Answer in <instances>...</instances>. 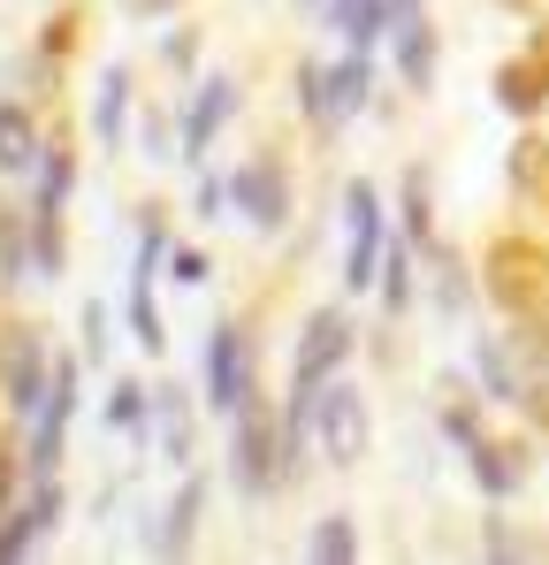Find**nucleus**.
Masks as SVG:
<instances>
[{"instance_id":"obj_1","label":"nucleus","mask_w":549,"mask_h":565,"mask_svg":"<svg viewBox=\"0 0 549 565\" xmlns=\"http://www.w3.org/2000/svg\"><path fill=\"white\" fill-rule=\"evenodd\" d=\"M435 428L458 451L465 481L488 497V504H512L527 481H535V444L527 436H496L488 428V397L473 375H443V397H435Z\"/></svg>"},{"instance_id":"obj_2","label":"nucleus","mask_w":549,"mask_h":565,"mask_svg":"<svg viewBox=\"0 0 549 565\" xmlns=\"http://www.w3.org/2000/svg\"><path fill=\"white\" fill-rule=\"evenodd\" d=\"M465 375L481 382L488 405L519 413L535 436H549V321H504V329H473Z\"/></svg>"},{"instance_id":"obj_3","label":"nucleus","mask_w":549,"mask_h":565,"mask_svg":"<svg viewBox=\"0 0 549 565\" xmlns=\"http://www.w3.org/2000/svg\"><path fill=\"white\" fill-rule=\"evenodd\" d=\"M481 298L496 321H549V237L496 230L481 245Z\"/></svg>"},{"instance_id":"obj_4","label":"nucleus","mask_w":549,"mask_h":565,"mask_svg":"<svg viewBox=\"0 0 549 565\" xmlns=\"http://www.w3.org/2000/svg\"><path fill=\"white\" fill-rule=\"evenodd\" d=\"M245 397H260V337H252L245 313H214L206 352H198V405L214 420H229Z\"/></svg>"},{"instance_id":"obj_5","label":"nucleus","mask_w":549,"mask_h":565,"mask_svg":"<svg viewBox=\"0 0 549 565\" xmlns=\"http://www.w3.org/2000/svg\"><path fill=\"white\" fill-rule=\"evenodd\" d=\"M336 214H344V298H374L381 253H389V237H397V222H389V206H381V184H374V177H344Z\"/></svg>"},{"instance_id":"obj_6","label":"nucleus","mask_w":549,"mask_h":565,"mask_svg":"<svg viewBox=\"0 0 549 565\" xmlns=\"http://www.w3.org/2000/svg\"><path fill=\"white\" fill-rule=\"evenodd\" d=\"M222 428H229V497H237V504H268V497H282V451H274L268 390L245 397Z\"/></svg>"},{"instance_id":"obj_7","label":"nucleus","mask_w":549,"mask_h":565,"mask_svg":"<svg viewBox=\"0 0 549 565\" xmlns=\"http://www.w3.org/2000/svg\"><path fill=\"white\" fill-rule=\"evenodd\" d=\"M359 313H352V298H329V306H313L305 321H298V337H290V390H321L329 375H344L352 360H359Z\"/></svg>"},{"instance_id":"obj_8","label":"nucleus","mask_w":549,"mask_h":565,"mask_svg":"<svg viewBox=\"0 0 549 565\" xmlns=\"http://www.w3.org/2000/svg\"><path fill=\"white\" fill-rule=\"evenodd\" d=\"M313 444H321V467L329 473L366 467V451H374V405H366V390L352 382V367L313 390Z\"/></svg>"},{"instance_id":"obj_9","label":"nucleus","mask_w":549,"mask_h":565,"mask_svg":"<svg viewBox=\"0 0 549 565\" xmlns=\"http://www.w3.org/2000/svg\"><path fill=\"white\" fill-rule=\"evenodd\" d=\"M245 115V77L237 70H206V77H191V93L176 107V161L183 169H206L214 161V146H222V130Z\"/></svg>"},{"instance_id":"obj_10","label":"nucleus","mask_w":549,"mask_h":565,"mask_svg":"<svg viewBox=\"0 0 549 565\" xmlns=\"http://www.w3.org/2000/svg\"><path fill=\"white\" fill-rule=\"evenodd\" d=\"M229 206H237V222H245L252 237H282V230H290V214H298V184H290V169H282L274 146L245 153V161L229 169Z\"/></svg>"},{"instance_id":"obj_11","label":"nucleus","mask_w":549,"mask_h":565,"mask_svg":"<svg viewBox=\"0 0 549 565\" xmlns=\"http://www.w3.org/2000/svg\"><path fill=\"white\" fill-rule=\"evenodd\" d=\"M77 397H85V352H54L46 405L23 420V459H31V473H62V459H69V420H77Z\"/></svg>"},{"instance_id":"obj_12","label":"nucleus","mask_w":549,"mask_h":565,"mask_svg":"<svg viewBox=\"0 0 549 565\" xmlns=\"http://www.w3.org/2000/svg\"><path fill=\"white\" fill-rule=\"evenodd\" d=\"M46 382H54V344H46V329L0 321V413H8L15 428L46 405Z\"/></svg>"},{"instance_id":"obj_13","label":"nucleus","mask_w":549,"mask_h":565,"mask_svg":"<svg viewBox=\"0 0 549 565\" xmlns=\"http://www.w3.org/2000/svg\"><path fill=\"white\" fill-rule=\"evenodd\" d=\"M62 512H69V489H62V473H31V489L0 512V565L31 558L39 543H54V527H62Z\"/></svg>"},{"instance_id":"obj_14","label":"nucleus","mask_w":549,"mask_h":565,"mask_svg":"<svg viewBox=\"0 0 549 565\" xmlns=\"http://www.w3.org/2000/svg\"><path fill=\"white\" fill-rule=\"evenodd\" d=\"M381 46H389V62H397V85H405L412 99H428L435 85H443V31H435V15H428V8L397 15Z\"/></svg>"},{"instance_id":"obj_15","label":"nucleus","mask_w":549,"mask_h":565,"mask_svg":"<svg viewBox=\"0 0 549 565\" xmlns=\"http://www.w3.org/2000/svg\"><path fill=\"white\" fill-rule=\"evenodd\" d=\"M420 298L443 313V321H473V298H481V282L465 268V253H458L451 237L435 230L428 245H420Z\"/></svg>"},{"instance_id":"obj_16","label":"nucleus","mask_w":549,"mask_h":565,"mask_svg":"<svg viewBox=\"0 0 549 565\" xmlns=\"http://www.w3.org/2000/svg\"><path fill=\"white\" fill-rule=\"evenodd\" d=\"M46 122H39V107L15 93H0V184H31L39 177V161H46Z\"/></svg>"},{"instance_id":"obj_17","label":"nucleus","mask_w":549,"mask_h":565,"mask_svg":"<svg viewBox=\"0 0 549 565\" xmlns=\"http://www.w3.org/2000/svg\"><path fill=\"white\" fill-rule=\"evenodd\" d=\"M206 497H214L206 467H183V473H176V497H169V512H161V520H153V535H146V551H153V558H183V551L198 543Z\"/></svg>"},{"instance_id":"obj_18","label":"nucleus","mask_w":549,"mask_h":565,"mask_svg":"<svg viewBox=\"0 0 549 565\" xmlns=\"http://www.w3.org/2000/svg\"><path fill=\"white\" fill-rule=\"evenodd\" d=\"M198 397L183 390V382H153V444H161V459L169 467H198Z\"/></svg>"},{"instance_id":"obj_19","label":"nucleus","mask_w":549,"mask_h":565,"mask_svg":"<svg viewBox=\"0 0 549 565\" xmlns=\"http://www.w3.org/2000/svg\"><path fill=\"white\" fill-rule=\"evenodd\" d=\"M130 115H138V77H130V62H107L99 70V93H92V146L107 161L130 146Z\"/></svg>"},{"instance_id":"obj_20","label":"nucleus","mask_w":549,"mask_h":565,"mask_svg":"<svg viewBox=\"0 0 549 565\" xmlns=\"http://www.w3.org/2000/svg\"><path fill=\"white\" fill-rule=\"evenodd\" d=\"M488 99L512 115V122H542L549 115V77L535 70V54L519 46V54H504L496 70H488Z\"/></svg>"},{"instance_id":"obj_21","label":"nucleus","mask_w":549,"mask_h":565,"mask_svg":"<svg viewBox=\"0 0 549 565\" xmlns=\"http://www.w3.org/2000/svg\"><path fill=\"white\" fill-rule=\"evenodd\" d=\"M504 184H512L519 206L549 214V130H542V122H519L512 153H504Z\"/></svg>"},{"instance_id":"obj_22","label":"nucleus","mask_w":549,"mask_h":565,"mask_svg":"<svg viewBox=\"0 0 549 565\" xmlns=\"http://www.w3.org/2000/svg\"><path fill=\"white\" fill-rule=\"evenodd\" d=\"M366 107H374V54L366 46H344L329 62V122L344 130V122H359Z\"/></svg>"},{"instance_id":"obj_23","label":"nucleus","mask_w":549,"mask_h":565,"mask_svg":"<svg viewBox=\"0 0 549 565\" xmlns=\"http://www.w3.org/2000/svg\"><path fill=\"white\" fill-rule=\"evenodd\" d=\"M23 214H31V276L62 282V268H69V206L62 199H31Z\"/></svg>"},{"instance_id":"obj_24","label":"nucleus","mask_w":549,"mask_h":565,"mask_svg":"<svg viewBox=\"0 0 549 565\" xmlns=\"http://www.w3.org/2000/svg\"><path fill=\"white\" fill-rule=\"evenodd\" d=\"M389 222H397V237H405L412 253L435 237V169H428V161H405V177H397V214H389Z\"/></svg>"},{"instance_id":"obj_25","label":"nucleus","mask_w":549,"mask_h":565,"mask_svg":"<svg viewBox=\"0 0 549 565\" xmlns=\"http://www.w3.org/2000/svg\"><path fill=\"white\" fill-rule=\"evenodd\" d=\"M374 306H381V321L397 329L412 306H420V253L405 245V237H389V253H381V276H374Z\"/></svg>"},{"instance_id":"obj_26","label":"nucleus","mask_w":549,"mask_h":565,"mask_svg":"<svg viewBox=\"0 0 549 565\" xmlns=\"http://www.w3.org/2000/svg\"><path fill=\"white\" fill-rule=\"evenodd\" d=\"M99 420H107L115 436H130V444H153V382L115 375V382H107V405H99Z\"/></svg>"},{"instance_id":"obj_27","label":"nucleus","mask_w":549,"mask_h":565,"mask_svg":"<svg viewBox=\"0 0 549 565\" xmlns=\"http://www.w3.org/2000/svg\"><path fill=\"white\" fill-rule=\"evenodd\" d=\"M31 282H39L31 276V214L0 191V290L15 298V290H31Z\"/></svg>"},{"instance_id":"obj_28","label":"nucleus","mask_w":549,"mask_h":565,"mask_svg":"<svg viewBox=\"0 0 549 565\" xmlns=\"http://www.w3.org/2000/svg\"><path fill=\"white\" fill-rule=\"evenodd\" d=\"M321 8H329V31H336L344 46H366V54H374V46L389 39V0H321Z\"/></svg>"},{"instance_id":"obj_29","label":"nucleus","mask_w":549,"mask_h":565,"mask_svg":"<svg viewBox=\"0 0 549 565\" xmlns=\"http://www.w3.org/2000/svg\"><path fill=\"white\" fill-rule=\"evenodd\" d=\"M290 93H298V115H305L313 138H336V122H329V62L321 54H298L290 62Z\"/></svg>"},{"instance_id":"obj_30","label":"nucleus","mask_w":549,"mask_h":565,"mask_svg":"<svg viewBox=\"0 0 549 565\" xmlns=\"http://www.w3.org/2000/svg\"><path fill=\"white\" fill-rule=\"evenodd\" d=\"M122 321H130V337H138L146 360H169V321H161L153 282H130V290H122Z\"/></svg>"},{"instance_id":"obj_31","label":"nucleus","mask_w":549,"mask_h":565,"mask_svg":"<svg viewBox=\"0 0 549 565\" xmlns=\"http://www.w3.org/2000/svg\"><path fill=\"white\" fill-rule=\"evenodd\" d=\"M359 520H352V512H321V520H313V535H305V558L313 565H359Z\"/></svg>"},{"instance_id":"obj_32","label":"nucleus","mask_w":549,"mask_h":565,"mask_svg":"<svg viewBox=\"0 0 549 565\" xmlns=\"http://www.w3.org/2000/svg\"><path fill=\"white\" fill-rule=\"evenodd\" d=\"M169 206H138V260H130V282H161L169 268Z\"/></svg>"},{"instance_id":"obj_33","label":"nucleus","mask_w":549,"mask_h":565,"mask_svg":"<svg viewBox=\"0 0 549 565\" xmlns=\"http://www.w3.org/2000/svg\"><path fill=\"white\" fill-rule=\"evenodd\" d=\"M481 558H496V565L549 558V543H535V535H519V527L504 520V504H488V520H481Z\"/></svg>"},{"instance_id":"obj_34","label":"nucleus","mask_w":549,"mask_h":565,"mask_svg":"<svg viewBox=\"0 0 549 565\" xmlns=\"http://www.w3.org/2000/svg\"><path fill=\"white\" fill-rule=\"evenodd\" d=\"M138 153H146L153 169H169V153H176V122H169L161 99H138Z\"/></svg>"},{"instance_id":"obj_35","label":"nucleus","mask_w":549,"mask_h":565,"mask_svg":"<svg viewBox=\"0 0 549 565\" xmlns=\"http://www.w3.org/2000/svg\"><path fill=\"white\" fill-rule=\"evenodd\" d=\"M161 70L169 77H191L198 70V31L191 23H161Z\"/></svg>"},{"instance_id":"obj_36","label":"nucleus","mask_w":549,"mask_h":565,"mask_svg":"<svg viewBox=\"0 0 549 565\" xmlns=\"http://www.w3.org/2000/svg\"><path fill=\"white\" fill-rule=\"evenodd\" d=\"M23 489H31V459H23V444H15V436H0V512H8Z\"/></svg>"},{"instance_id":"obj_37","label":"nucleus","mask_w":549,"mask_h":565,"mask_svg":"<svg viewBox=\"0 0 549 565\" xmlns=\"http://www.w3.org/2000/svg\"><path fill=\"white\" fill-rule=\"evenodd\" d=\"M191 214H198V222H222V214H229V177H214V161H206L198 184H191Z\"/></svg>"},{"instance_id":"obj_38","label":"nucleus","mask_w":549,"mask_h":565,"mask_svg":"<svg viewBox=\"0 0 549 565\" xmlns=\"http://www.w3.org/2000/svg\"><path fill=\"white\" fill-rule=\"evenodd\" d=\"M77 337H85V367H107V306H99V298H85Z\"/></svg>"},{"instance_id":"obj_39","label":"nucleus","mask_w":549,"mask_h":565,"mask_svg":"<svg viewBox=\"0 0 549 565\" xmlns=\"http://www.w3.org/2000/svg\"><path fill=\"white\" fill-rule=\"evenodd\" d=\"M169 276H176L183 290H198V282L214 276V260H206V253H198V245H169Z\"/></svg>"},{"instance_id":"obj_40","label":"nucleus","mask_w":549,"mask_h":565,"mask_svg":"<svg viewBox=\"0 0 549 565\" xmlns=\"http://www.w3.org/2000/svg\"><path fill=\"white\" fill-rule=\"evenodd\" d=\"M183 0H122V15H138V23H169Z\"/></svg>"},{"instance_id":"obj_41","label":"nucleus","mask_w":549,"mask_h":565,"mask_svg":"<svg viewBox=\"0 0 549 565\" xmlns=\"http://www.w3.org/2000/svg\"><path fill=\"white\" fill-rule=\"evenodd\" d=\"M527 54H535V70L549 77V15H527Z\"/></svg>"},{"instance_id":"obj_42","label":"nucleus","mask_w":549,"mask_h":565,"mask_svg":"<svg viewBox=\"0 0 549 565\" xmlns=\"http://www.w3.org/2000/svg\"><path fill=\"white\" fill-rule=\"evenodd\" d=\"M298 8H321V0H298Z\"/></svg>"}]
</instances>
